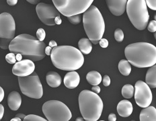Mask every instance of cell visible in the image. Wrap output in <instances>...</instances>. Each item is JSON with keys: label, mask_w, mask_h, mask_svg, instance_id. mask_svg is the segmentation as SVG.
Masks as SVG:
<instances>
[{"label": "cell", "mask_w": 156, "mask_h": 121, "mask_svg": "<svg viewBox=\"0 0 156 121\" xmlns=\"http://www.w3.org/2000/svg\"><path fill=\"white\" fill-rule=\"evenodd\" d=\"M126 9L130 21L137 30L147 28L149 15L145 0H129Z\"/></svg>", "instance_id": "cell-6"}, {"label": "cell", "mask_w": 156, "mask_h": 121, "mask_svg": "<svg viewBox=\"0 0 156 121\" xmlns=\"http://www.w3.org/2000/svg\"><path fill=\"white\" fill-rule=\"evenodd\" d=\"M46 80L48 85L51 87H57L61 84V77L59 74L55 71H49L47 74Z\"/></svg>", "instance_id": "cell-19"}, {"label": "cell", "mask_w": 156, "mask_h": 121, "mask_svg": "<svg viewBox=\"0 0 156 121\" xmlns=\"http://www.w3.org/2000/svg\"><path fill=\"white\" fill-rule=\"evenodd\" d=\"M106 4L110 12L113 15L121 16L126 10V0H106Z\"/></svg>", "instance_id": "cell-14"}, {"label": "cell", "mask_w": 156, "mask_h": 121, "mask_svg": "<svg viewBox=\"0 0 156 121\" xmlns=\"http://www.w3.org/2000/svg\"><path fill=\"white\" fill-rule=\"evenodd\" d=\"M55 24H56L60 25L61 24V22H62V20H61V18L60 16H57V18H55Z\"/></svg>", "instance_id": "cell-40"}, {"label": "cell", "mask_w": 156, "mask_h": 121, "mask_svg": "<svg viewBox=\"0 0 156 121\" xmlns=\"http://www.w3.org/2000/svg\"><path fill=\"white\" fill-rule=\"evenodd\" d=\"M51 59L55 67L63 71L77 70L84 63V57L82 52L71 46L54 47L52 50Z\"/></svg>", "instance_id": "cell-2"}, {"label": "cell", "mask_w": 156, "mask_h": 121, "mask_svg": "<svg viewBox=\"0 0 156 121\" xmlns=\"http://www.w3.org/2000/svg\"><path fill=\"white\" fill-rule=\"evenodd\" d=\"M117 112L122 117H128L133 112V105L129 100H123L118 104Z\"/></svg>", "instance_id": "cell-17"}, {"label": "cell", "mask_w": 156, "mask_h": 121, "mask_svg": "<svg viewBox=\"0 0 156 121\" xmlns=\"http://www.w3.org/2000/svg\"><path fill=\"white\" fill-rule=\"evenodd\" d=\"M83 28L89 40L94 44L99 43L105 30V23L101 12L95 5H91L83 13Z\"/></svg>", "instance_id": "cell-4"}, {"label": "cell", "mask_w": 156, "mask_h": 121, "mask_svg": "<svg viewBox=\"0 0 156 121\" xmlns=\"http://www.w3.org/2000/svg\"><path fill=\"white\" fill-rule=\"evenodd\" d=\"M134 87L131 84H126L122 88V96L126 99L132 98L134 96Z\"/></svg>", "instance_id": "cell-24"}, {"label": "cell", "mask_w": 156, "mask_h": 121, "mask_svg": "<svg viewBox=\"0 0 156 121\" xmlns=\"http://www.w3.org/2000/svg\"><path fill=\"white\" fill-rule=\"evenodd\" d=\"M36 11L38 18L41 21L47 26H54L55 19L57 16H60V13L55 5L40 3L36 7Z\"/></svg>", "instance_id": "cell-11"}, {"label": "cell", "mask_w": 156, "mask_h": 121, "mask_svg": "<svg viewBox=\"0 0 156 121\" xmlns=\"http://www.w3.org/2000/svg\"><path fill=\"white\" fill-rule=\"evenodd\" d=\"M27 2L28 3H30V4H40V1L39 0H27Z\"/></svg>", "instance_id": "cell-41"}, {"label": "cell", "mask_w": 156, "mask_h": 121, "mask_svg": "<svg viewBox=\"0 0 156 121\" xmlns=\"http://www.w3.org/2000/svg\"><path fill=\"white\" fill-rule=\"evenodd\" d=\"M102 82H103V85L105 86V87H108L110 86V77L108 76H107V75H105V76L103 77V80H102Z\"/></svg>", "instance_id": "cell-32"}, {"label": "cell", "mask_w": 156, "mask_h": 121, "mask_svg": "<svg viewBox=\"0 0 156 121\" xmlns=\"http://www.w3.org/2000/svg\"><path fill=\"white\" fill-rule=\"evenodd\" d=\"M141 121H155L156 109L154 106H147L141 110L139 116Z\"/></svg>", "instance_id": "cell-18"}, {"label": "cell", "mask_w": 156, "mask_h": 121, "mask_svg": "<svg viewBox=\"0 0 156 121\" xmlns=\"http://www.w3.org/2000/svg\"><path fill=\"white\" fill-rule=\"evenodd\" d=\"M146 5L153 10H156V1L155 0H147L145 1Z\"/></svg>", "instance_id": "cell-30"}, {"label": "cell", "mask_w": 156, "mask_h": 121, "mask_svg": "<svg viewBox=\"0 0 156 121\" xmlns=\"http://www.w3.org/2000/svg\"><path fill=\"white\" fill-rule=\"evenodd\" d=\"M84 120L83 118H80V117H78L76 119V121H83Z\"/></svg>", "instance_id": "cell-46"}, {"label": "cell", "mask_w": 156, "mask_h": 121, "mask_svg": "<svg viewBox=\"0 0 156 121\" xmlns=\"http://www.w3.org/2000/svg\"><path fill=\"white\" fill-rule=\"evenodd\" d=\"M147 29L149 32H155V31H156V21L151 20L150 22H149L148 24Z\"/></svg>", "instance_id": "cell-31"}, {"label": "cell", "mask_w": 156, "mask_h": 121, "mask_svg": "<svg viewBox=\"0 0 156 121\" xmlns=\"http://www.w3.org/2000/svg\"><path fill=\"white\" fill-rule=\"evenodd\" d=\"M93 2V0H53L57 10L67 18L84 13Z\"/></svg>", "instance_id": "cell-7"}, {"label": "cell", "mask_w": 156, "mask_h": 121, "mask_svg": "<svg viewBox=\"0 0 156 121\" xmlns=\"http://www.w3.org/2000/svg\"><path fill=\"white\" fill-rule=\"evenodd\" d=\"M8 104L9 109L12 110H18L22 104L20 94L16 91H13L9 93L8 96Z\"/></svg>", "instance_id": "cell-16"}, {"label": "cell", "mask_w": 156, "mask_h": 121, "mask_svg": "<svg viewBox=\"0 0 156 121\" xmlns=\"http://www.w3.org/2000/svg\"><path fill=\"white\" fill-rule=\"evenodd\" d=\"M68 20H69V21L72 24L77 25L78 24H80L81 20H82V17H81L80 14V15H76V16H71V17H69V18H68Z\"/></svg>", "instance_id": "cell-28"}, {"label": "cell", "mask_w": 156, "mask_h": 121, "mask_svg": "<svg viewBox=\"0 0 156 121\" xmlns=\"http://www.w3.org/2000/svg\"><path fill=\"white\" fill-rule=\"evenodd\" d=\"M52 50H53V48H52L51 47H47L46 48H45V53H46V55H48V56H51V55L52 53Z\"/></svg>", "instance_id": "cell-35"}, {"label": "cell", "mask_w": 156, "mask_h": 121, "mask_svg": "<svg viewBox=\"0 0 156 121\" xmlns=\"http://www.w3.org/2000/svg\"><path fill=\"white\" fill-rule=\"evenodd\" d=\"M78 47L82 54L88 55L92 50V44L88 38H83L78 42Z\"/></svg>", "instance_id": "cell-21"}, {"label": "cell", "mask_w": 156, "mask_h": 121, "mask_svg": "<svg viewBox=\"0 0 156 121\" xmlns=\"http://www.w3.org/2000/svg\"><path fill=\"white\" fill-rule=\"evenodd\" d=\"M24 121H46L45 119L43 117L38 116L37 115H34V114H30L24 118Z\"/></svg>", "instance_id": "cell-25"}, {"label": "cell", "mask_w": 156, "mask_h": 121, "mask_svg": "<svg viewBox=\"0 0 156 121\" xmlns=\"http://www.w3.org/2000/svg\"><path fill=\"white\" fill-rule=\"evenodd\" d=\"M154 37H155V38H156V33H155V32H154Z\"/></svg>", "instance_id": "cell-47"}, {"label": "cell", "mask_w": 156, "mask_h": 121, "mask_svg": "<svg viewBox=\"0 0 156 121\" xmlns=\"http://www.w3.org/2000/svg\"><path fill=\"white\" fill-rule=\"evenodd\" d=\"M49 47H51V48H54V47H57V42H55V41H51L49 42Z\"/></svg>", "instance_id": "cell-42"}, {"label": "cell", "mask_w": 156, "mask_h": 121, "mask_svg": "<svg viewBox=\"0 0 156 121\" xmlns=\"http://www.w3.org/2000/svg\"><path fill=\"white\" fill-rule=\"evenodd\" d=\"M86 80L92 86H98L101 83L102 79L100 73L96 71H92L87 74Z\"/></svg>", "instance_id": "cell-22"}, {"label": "cell", "mask_w": 156, "mask_h": 121, "mask_svg": "<svg viewBox=\"0 0 156 121\" xmlns=\"http://www.w3.org/2000/svg\"><path fill=\"white\" fill-rule=\"evenodd\" d=\"M16 117H19V118H20V119H22V120H24V118L27 116L25 115V114H16Z\"/></svg>", "instance_id": "cell-44"}, {"label": "cell", "mask_w": 156, "mask_h": 121, "mask_svg": "<svg viewBox=\"0 0 156 121\" xmlns=\"http://www.w3.org/2000/svg\"><path fill=\"white\" fill-rule=\"evenodd\" d=\"M81 114L86 121H97L101 116L103 102L100 97L92 91L83 90L79 95Z\"/></svg>", "instance_id": "cell-5"}, {"label": "cell", "mask_w": 156, "mask_h": 121, "mask_svg": "<svg viewBox=\"0 0 156 121\" xmlns=\"http://www.w3.org/2000/svg\"><path fill=\"white\" fill-rule=\"evenodd\" d=\"M18 83L22 93L34 99H40L43 95V89L39 77L34 71L31 75L18 77Z\"/></svg>", "instance_id": "cell-9"}, {"label": "cell", "mask_w": 156, "mask_h": 121, "mask_svg": "<svg viewBox=\"0 0 156 121\" xmlns=\"http://www.w3.org/2000/svg\"><path fill=\"white\" fill-rule=\"evenodd\" d=\"M37 37L38 41H43L46 37V32L43 28H38L37 32Z\"/></svg>", "instance_id": "cell-29"}, {"label": "cell", "mask_w": 156, "mask_h": 121, "mask_svg": "<svg viewBox=\"0 0 156 121\" xmlns=\"http://www.w3.org/2000/svg\"><path fill=\"white\" fill-rule=\"evenodd\" d=\"M16 60H17L18 61H22V58H23V56L21 54H16Z\"/></svg>", "instance_id": "cell-43"}, {"label": "cell", "mask_w": 156, "mask_h": 121, "mask_svg": "<svg viewBox=\"0 0 156 121\" xmlns=\"http://www.w3.org/2000/svg\"><path fill=\"white\" fill-rule=\"evenodd\" d=\"M119 69L120 73L125 76H128L131 73V66L127 60L122 59L119 61Z\"/></svg>", "instance_id": "cell-23"}, {"label": "cell", "mask_w": 156, "mask_h": 121, "mask_svg": "<svg viewBox=\"0 0 156 121\" xmlns=\"http://www.w3.org/2000/svg\"><path fill=\"white\" fill-rule=\"evenodd\" d=\"M43 112L49 121H69L72 116L69 108L58 100L45 102L43 106Z\"/></svg>", "instance_id": "cell-8"}, {"label": "cell", "mask_w": 156, "mask_h": 121, "mask_svg": "<svg viewBox=\"0 0 156 121\" xmlns=\"http://www.w3.org/2000/svg\"><path fill=\"white\" fill-rule=\"evenodd\" d=\"M100 47L102 48H106L108 46V41L105 38H102L99 42Z\"/></svg>", "instance_id": "cell-33"}, {"label": "cell", "mask_w": 156, "mask_h": 121, "mask_svg": "<svg viewBox=\"0 0 156 121\" xmlns=\"http://www.w3.org/2000/svg\"><path fill=\"white\" fill-rule=\"evenodd\" d=\"M16 24L13 16L7 12L0 14V47L8 49L10 42L14 38Z\"/></svg>", "instance_id": "cell-10"}, {"label": "cell", "mask_w": 156, "mask_h": 121, "mask_svg": "<svg viewBox=\"0 0 156 121\" xmlns=\"http://www.w3.org/2000/svg\"><path fill=\"white\" fill-rule=\"evenodd\" d=\"M35 69L34 62L30 59L18 61L12 68V73L18 77H25L31 75Z\"/></svg>", "instance_id": "cell-13"}, {"label": "cell", "mask_w": 156, "mask_h": 121, "mask_svg": "<svg viewBox=\"0 0 156 121\" xmlns=\"http://www.w3.org/2000/svg\"><path fill=\"white\" fill-rule=\"evenodd\" d=\"M21 120H22V119H20V118L16 117V116L11 120V121H21Z\"/></svg>", "instance_id": "cell-45"}, {"label": "cell", "mask_w": 156, "mask_h": 121, "mask_svg": "<svg viewBox=\"0 0 156 121\" xmlns=\"http://www.w3.org/2000/svg\"><path fill=\"white\" fill-rule=\"evenodd\" d=\"M145 83L149 87H156V66L153 65L149 69L145 77Z\"/></svg>", "instance_id": "cell-20"}, {"label": "cell", "mask_w": 156, "mask_h": 121, "mask_svg": "<svg viewBox=\"0 0 156 121\" xmlns=\"http://www.w3.org/2000/svg\"><path fill=\"white\" fill-rule=\"evenodd\" d=\"M4 108L2 104L0 105V119H2L3 116H4Z\"/></svg>", "instance_id": "cell-39"}, {"label": "cell", "mask_w": 156, "mask_h": 121, "mask_svg": "<svg viewBox=\"0 0 156 121\" xmlns=\"http://www.w3.org/2000/svg\"><path fill=\"white\" fill-rule=\"evenodd\" d=\"M125 54L129 63L136 67H149L156 63V48L148 42L129 44L125 48Z\"/></svg>", "instance_id": "cell-3"}, {"label": "cell", "mask_w": 156, "mask_h": 121, "mask_svg": "<svg viewBox=\"0 0 156 121\" xmlns=\"http://www.w3.org/2000/svg\"><path fill=\"white\" fill-rule=\"evenodd\" d=\"M108 120L109 121H116V116L114 113H110L108 116Z\"/></svg>", "instance_id": "cell-36"}, {"label": "cell", "mask_w": 156, "mask_h": 121, "mask_svg": "<svg viewBox=\"0 0 156 121\" xmlns=\"http://www.w3.org/2000/svg\"><path fill=\"white\" fill-rule=\"evenodd\" d=\"M7 3H8V5H11V6H14V5H15L16 4H17L18 1H17V0H8Z\"/></svg>", "instance_id": "cell-37"}, {"label": "cell", "mask_w": 156, "mask_h": 121, "mask_svg": "<svg viewBox=\"0 0 156 121\" xmlns=\"http://www.w3.org/2000/svg\"><path fill=\"white\" fill-rule=\"evenodd\" d=\"M92 91L96 94H99L100 92V87L98 86H98H93L92 87Z\"/></svg>", "instance_id": "cell-34"}, {"label": "cell", "mask_w": 156, "mask_h": 121, "mask_svg": "<svg viewBox=\"0 0 156 121\" xmlns=\"http://www.w3.org/2000/svg\"><path fill=\"white\" fill-rule=\"evenodd\" d=\"M80 81L79 74L76 71H70L64 77V84L69 89H74L78 86Z\"/></svg>", "instance_id": "cell-15"}, {"label": "cell", "mask_w": 156, "mask_h": 121, "mask_svg": "<svg viewBox=\"0 0 156 121\" xmlns=\"http://www.w3.org/2000/svg\"><path fill=\"white\" fill-rule=\"evenodd\" d=\"M5 59L6 61L9 64H15L16 63V61H17V60H16V54L13 53H8L6 55Z\"/></svg>", "instance_id": "cell-27"}, {"label": "cell", "mask_w": 156, "mask_h": 121, "mask_svg": "<svg viewBox=\"0 0 156 121\" xmlns=\"http://www.w3.org/2000/svg\"><path fill=\"white\" fill-rule=\"evenodd\" d=\"M115 38L117 42H122L123 39H124V33H123L121 29L118 28L115 31Z\"/></svg>", "instance_id": "cell-26"}, {"label": "cell", "mask_w": 156, "mask_h": 121, "mask_svg": "<svg viewBox=\"0 0 156 121\" xmlns=\"http://www.w3.org/2000/svg\"><path fill=\"white\" fill-rule=\"evenodd\" d=\"M135 100L136 104L141 108H146L152 102V93L150 87L143 81H137L135 86Z\"/></svg>", "instance_id": "cell-12"}, {"label": "cell", "mask_w": 156, "mask_h": 121, "mask_svg": "<svg viewBox=\"0 0 156 121\" xmlns=\"http://www.w3.org/2000/svg\"><path fill=\"white\" fill-rule=\"evenodd\" d=\"M4 98V91L2 87H0V102H2Z\"/></svg>", "instance_id": "cell-38"}, {"label": "cell", "mask_w": 156, "mask_h": 121, "mask_svg": "<svg viewBox=\"0 0 156 121\" xmlns=\"http://www.w3.org/2000/svg\"><path fill=\"white\" fill-rule=\"evenodd\" d=\"M46 44L30 34H22L16 37L10 42L9 51L14 54H21L24 59L38 61L46 56Z\"/></svg>", "instance_id": "cell-1"}]
</instances>
